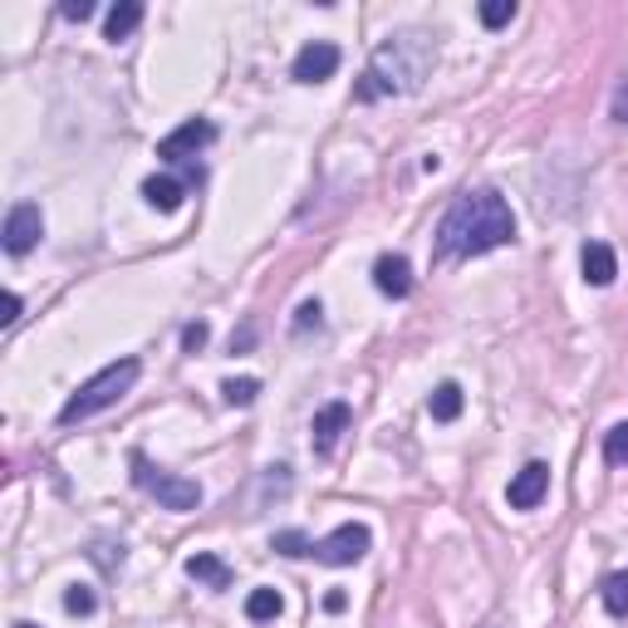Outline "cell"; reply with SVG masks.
<instances>
[{
    "instance_id": "obj_21",
    "label": "cell",
    "mask_w": 628,
    "mask_h": 628,
    "mask_svg": "<svg viewBox=\"0 0 628 628\" xmlns=\"http://www.w3.org/2000/svg\"><path fill=\"white\" fill-rule=\"evenodd\" d=\"M64 608H69V614H74V618H88V614H94V608H98L94 589H88V584H69V589H64Z\"/></svg>"
},
{
    "instance_id": "obj_7",
    "label": "cell",
    "mask_w": 628,
    "mask_h": 628,
    "mask_svg": "<svg viewBox=\"0 0 628 628\" xmlns=\"http://www.w3.org/2000/svg\"><path fill=\"white\" fill-rule=\"evenodd\" d=\"M216 143V123L212 118H186L182 128H172V133L157 143V157L162 162H186V157H196L202 147Z\"/></svg>"
},
{
    "instance_id": "obj_31",
    "label": "cell",
    "mask_w": 628,
    "mask_h": 628,
    "mask_svg": "<svg viewBox=\"0 0 628 628\" xmlns=\"http://www.w3.org/2000/svg\"><path fill=\"white\" fill-rule=\"evenodd\" d=\"M15 628H35V624H15Z\"/></svg>"
},
{
    "instance_id": "obj_11",
    "label": "cell",
    "mask_w": 628,
    "mask_h": 628,
    "mask_svg": "<svg viewBox=\"0 0 628 628\" xmlns=\"http://www.w3.org/2000/svg\"><path fill=\"white\" fill-rule=\"evenodd\" d=\"M579 270H584V280L594 285V290H608V285L618 280V255H614V245L584 241V251H579Z\"/></svg>"
},
{
    "instance_id": "obj_19",
    "label": "cell",
    "mask_w": 628,
    "mask_h": 628,
    "mask_svg": "<svg viewBox=\"0 0 628 628\" xmlns=\"http://www.w3.org/2000/svg\"><path fill=\"white\" fill-rule=\"evenodd\" d=\"M255 392H261V378H226L221 383V398L231 402V408H251Z\"/></svg>"
},
{
    "instance_id": "obj_15",
    "label": "cell",
    "mask_w": 628,
    "mask_h": 628,
    "mask_svg": "<svg viewBox=\"0 0 628 628\" xmlns=\"http://www.w3.org/2000/svg\"><path fill=\"white\" fill-rule=\"evenodd\" d=\"M461 383H437V388H432V398H427V412H432V422H457L461 418Z\"/></svg>"
},
{
    "instance_id": "obj_6",
    "label": "cell",
    "mask_w": 628,
    "mask_h": 628,
    "mask_svg": "<svg viewBox=\"0 0 628 628\" xmlns=\"http://www.w3.org/2000/svg\"><path fill=\"white\" fill-rule=\"evenodd\" d=\"M369 545H373V535H369V526H359V520H349V526H339L334 535H324L319 545H314V559L319 565H359L363 555H369Z\"/></svg>"
},
{
    "instance_id": "obj_24",
    "label": "cell",
    "mask_w": 628,
    "mask_h": 628,
    "mask_svg": "<svg viewBox=\"0 0 628 628\" xmlns=\"http://www.w3.org/2000/svg\"><path fill=\"white\" fill-rule=\"evenodd\" d=\"M324 324V304L319 300H304L300 310H294V334H310V329H319Z\"/></svg>"
},
{
    "instance_id": "obj_16",
    "label": "cell",
    "mask_w": 628,
    "mask_h": 628,
    "mask_svg": "<svg viewBox=\"0 0 628 628\" xmlns=\"http://www.w3.org/2000/svg\"><path fill=\"white\" fill-rule=\"evenodd\" d=\"M137 25H143V5H137V0H118V5L108 10V20H104V35L118 45V39H128Z\"/></svg>"
},
{
    "instance_id": "obj_10",
    "label": "cell",
    "mask_w": 628,
    "mask_h": 628,
    "mask_svg": "<svg viewBox=\"0 0 628 628\" xmlns=\"http://www.w3.org/2000/svg\"><path fill=\"white\" fill-rule=\"evenodd\" d=\"M349 402H324L319 412H314V422H310V447L319 451V457H329L334 447H339V437L349 432Z\"/></svg>"
},
{
    "instance_id": "obj_28",
    "label": "cell",
    "mask_w": 628,
    "mask_h": 628,
    "mask_svg": "<svg viewBox=\"0 0 628 628\" xmlns=\"http://www.w3.org/2000/svg\"><path fill=\"white\" fill-rule=\"evenodd\" d=\"M59 15L74 20V25H84V20L94 15V0H64V5H59Z\"/></svg>"
},
{
    "instance_id": "obj_25",
    "label": "cell",
    "mask_w": 628,
    "mask_h": 628,
    "mask_svg": "<svg viewBox=\"0 0 628 628\" xmlns=\"http://www.w3.org/2000/svg\"><path fill=\"white\" fill-rule=\"evenodd\" d=\"M206 339H212V329H206L202 319H196V324H186V329H182V349H186V353L206 349Z\"/></svg>"
},
{
    "instance_id": "obj_30",
    "label": "cell",
    "mask_w": 628,
    "mask_h": 628,
    "mask_svg": "<svg viewBox=\"0 0 628 628\" xmlns=\"http://www.w3.org/2000/svg\"><path fill=\"white\" fill-rule=\"evenodd\" d=\"M343 604H349V594H339V589H334V594H324V608H329V614H343Z\"/></svg>"
},
{
    "instance_id": "obj_23",
    "label": "cell",
    "mask_w": 628,
    "mask_h": 628,
    "mask_svg": "<svg viewBox=\"0 0 628 628\" xmlns=\"http://www.w3.org/2000/svg\"><path fill=\"white\" fill-rule=\"evenodd\" d=\"M516 20V0H486L481 5V25L486 29H500V25H510Z\"/></svg>"
},
{
    "instance_id": "obj_9",
    "label": "cell",
    "mask_w": 628,
    "mask_h": 628,
    "mask_svg": "<svg viewBox=\"0 0 628 628\" xmlns=\"http://www.w3.org/2000/svg\"><path fill=\"white\" fill-rule=\"evenodd\" d=\"M545 496H550V467H545V461H526V467L510 476V486H506L510 510H535Z\"/></svg>"
},
{
    "instance_id": "obj_14",
    "label": "cell",
    "mask_w": 628,
    "mask_h": 628,
    "mask_svg": "<svg viewBox=\"0 0 628 628\" xmlns=\"http://www.w3.org/2000/svg\"><path fill=\"white\" fill-rule=\"evenodd\" d=\"M186 186H192V177H147L143 182V196H147V206H157V212H177L182 206V196H186Z\"/></svg>"
},
{
    "instance_id": "obj_18",
    "label": "cell",
    "mask_w": 628,
    "mask_h": 628,
    "mask_svg": "<svg viewBox=\"0 0 628 628\" xmlns=\"http://www.w3.org/2000/svg\"><path fill=\"white\" fill-rule=\"evenodd\" d=\"M599 599H604V608L614 618H624L628 614V569H614V575L599 584Z\"/></svg>"
},
{
    "instance_id": "obj_27",
    "label": "cell",
    "mask_w": 628,
    "mask_h": 628,
    "mask_svg": "<svg viewBox=\"0 0 628 628\" xmlns=\"http://www.w3.org/2000/svg\"><path fill=\"white\" fill-rule=\"evenodd\" d=\"M94 559H98L104 569H118V565H123V545H108V540H98V545H94Z\"/></svg>"
},
{
    "instance_id": "obj_29",
    "label": "cell",
    "mask_w": 628,
    "mask_h": 628,
    "mask_svg": "<svg viewBox=\"0 0 628 628\" xmlns=\"http://www.w3.org/2000/svg\"><path fill=\"white\" fill-rule=\"evenodd\" d=\"M20 310H25V300H20V294H5V314H0V324L10 329V324L20 319Z\"/></svg>"
},
{
    "instance_id": "obj_2",
    "label": "cell",
    "mask_w": 628,
    "mask_h": 628,
    "mask_svg": "<svg viewBox=\"0 0 628 628\" xmlns=\"http://www.w3.org/2000/svg\"><path fill=\"white\" fill-rule=\"evenodd\" d=\"M437 64V39L427 29H402V35H388L378 49H373L369 69H363L353 98L359 104H373V98H402L418 94L422 78Z\"/></svg>"
},
{
    "instance_id": "obj_22",
    "label": "cell",
    "mask_w": 628,
    "mask_h": 628,
    "mask_svg": "<svg viewBox=\"0 0 628 628\" xmlns=\"http://www.w3.org/2000/svg\"><path fill=\"white\" fill-rule=\"evenodd\" d=\"M270 550H280V555H290V559H300V555H314V545H310V540L300 535V530H275Z\"/></svg>"
},
{
    "instance_id": "obj_13",
    "label": "cell",
    "mask_w": 628,
    "mask_h": 628,
    "mask_svg": "<svg viewBox=\"0 0 628 628\" xmlns=\"http://www.w3.org/2000/svg\"><path fill=\"white\" fill-rule=\"evenodd\" d=\"M186 579H196V584L206 589H231V565H226L221 555H206V550H196V555H186Z\"/></svg>"
},
{
    "instance_id": "obj_26",
    "label": "cell",
    "mask_w": 628,
    "mask_h": 628,
    "mask_svg": "<svg viewBox=\"0 0 628 628\" xmlns=\"http://www.w3.org/2000/svg\"><path fill=\"white\" fill-rule=\"evenodd\" d=\"M608 113H614V123H624V128H628V74L618 78V88H614V104H608Z\"/></svg>"
},
{
    "instance_id": "obj_4",
    "label": "cell",
    "mask_w": 628,
    "mask_h": 628,
    "mask_svg": "<svg viewBox=\"0 0 628 628\" xmlns=\"http://www.w3.org/2000/svg\"><path fill=\"white\" fill-rule=\"evenodd\" d=\"M128 467H133V486L147 491L162 510H196V506H202V486H196L192 476H177V471L157 467V461L143 457V451H133Z\"/></svg>"
},
{
    "instance_id": "obj_8",
    "label": "cell",
    "mask_w": 628,
    "mask_h": 628,
    "mask_svg": "<svg viewBox=\"0 0 628 628\" xmlns=\"http://www.w3.org/2000/svg\"><path fill=\"white\" fill-rule=\"evenodd\" d=\"M339 64H343L339 45H329V39H310V45L294 55L290 78H294V84H324V78L339 74Z\"/></svg>"
},
{
    "instance_id": "obj_12",
    "label": "cell",
    "mask_w": 628,
    "mask_h": 628,
    "mask_svg": "<svg viewBox=\"0 0 628 628\" xmlns=\"http://www.w3.org/2000/svg\"><path fill=\"white\" fill-rule=\"evenodd\" d=\"M373 285H378V294H388V300H408L412 265L402 261V255H378V261H373Z\"/></svg>"
},
{
    "instance_id": "obj_3",
    "label": "cell",
    "mask_w": 628,
    "mask_h": 628,
    "mask_svg": "<svg viewBox=\"0 0 628 628\" xmlns=\"http://www.w3.org/2000/svg\"><path fill=\"white\" fill-rule=\"evenodd\" d=\"M137 373H143V363H137V359H118V363H108V369H98L94 378L78 383V392L59 408V422L74 427V422H88V418H98V412H108L137 383Z\"/></svg>"
},
{
    "instance_id": "obj_5",
    "label": "cell",
    "mask_w": 628,
    "mask_h": 628,
    "mask_svg": "<svg viewBox=\"0 0 628 628\" xmlns=\"http://www.w3.org/2000/svg\"><path fill=\"white\" fill-rule=\"evenodd\" d=\"M39 235H45V212H39L35 202L10 206L5 226H0V245H5V255H29L39 245Z\"/></svg>"
},
{
    "instance_id": "obj_1",
    "label": "cell",
    "mask_w": 628,
    "mask_h": 628,
    "mask_svg": "<svg viewBox=\"0 0 628 628\" xmlns=\"http://www.w3.org/2000/svg\"><path fill=\"white\" fill-rule=\"evenodd\" d=\"M516 241V216H510L506 196L481 186V192H461L447 206V216L437 221V251L442 261H471V255H486L496 245Z\"/></svg>"
},
{
    "instance_id": "obj_20",
    "label": "cell",
    "mask_w": 628,
    "mask_h": 628,
    "mask_svg": "<svg viewBox=\"0 0 628 628\" xmlns=\"http://www.w3.org/2000/svg\"><path fill=\"white\" fill-rule=\"evenodd\" d=\"M604 461L608 467H628V422L604 432Z\"/></svg>"
},
{
    "instance_id": "obj_17",
    "label": "cell",
    "mask_w": 628,
    "mask_h": 628,
    "mask_svg": "<svg viewBox=\"0 0 628 628\" xmlns=\"http://www.w3.org/2000/svg\"><path fill=\"white\" fill-rule=\"evenodd\" d=\"M280 608H285V599L275 594V589H251V594H245V618H251V624H275Z\"/></svg>"
}]
</instances>
